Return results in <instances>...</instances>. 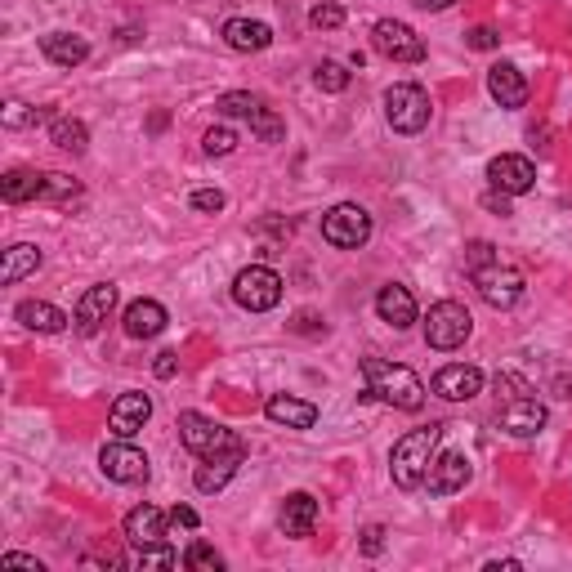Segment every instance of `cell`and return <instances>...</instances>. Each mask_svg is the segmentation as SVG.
I'll use <instances>...</instances> for the list:
<instances>
[{
    "label": "cell",
    "mask_w": 572,
    "mask_h": 572,
    "mask_svg": "<svg viewBox=\"0 0 572 572\" xmlns=\"http://www.w3.org/2000/svg\"><path fill=\"white\" fill-rule=\"evenodd\" d=\"M251 130H255V135H260L264 143H282V135H286V121H282L273 108H260V112H255V117H251Z\"/></svg>",
    "instance_id": "cell-34"
},
{
    "label": "cell",
    "mask_w": 572,
    "mask_h": 572,
    "mask_svg": "<svg viewBox=\"0 0 572 572\" xmlns=\"http://www.w3.org/2000/svg\"><path fill=\"white\" fill-rule=\"evenodd\" d=\"M152 371H157L161 380H170V376H175V371H179V358L166 349V354H157V362H152Z\"/></svg>",
    "instance_id": "cell-45"
},
{
    "label": "cell",
    "mask_w": 572,
    "mask_h": 572,
    "mask_svg": "<svg viewBox=\"0 0 572 572\" xmlns=\"http://www.w3.org/2000/svg\"><path fill=\"white\" fill-rule=\"evenodd\" d=\"M41 54L50 63H59V68H81L90 59V41L72 32H50V36H41Z\"/></svg>",
    "instance_id": "cell-25"
},
{
    "label": "cell",
    "mask_w": 572,
    "mask_h": 572,
    "mask_svg": "<svg viewBox=\"0 0 572 572\" xmlns=\"http://www.w3.org/2000/svg\"><path fill=\"white\" fill-rule=\"evenodd\" d=\"M233 300L237 309L246 313H269L282 304V278L269 269V264H251V269H242L233 278Z\"/></svg>",
    "instance_id": "cell-6"
},
{
    "label": "cell",
    "mask_w": 572,
    "mask_h": 572,
    "mask_svg": "<svg viewBox=\"0 0 572 572\" xmlns=\"http://www.w3.org/2000/svg\"><path fill=\"white\" fill-rule=\"evenodd\" d=\"M313 81H318V90H327V94H345L349 90V68L345 63H318L313 68Z\"/></svg>",
    "instance_id": "cell-32"
},
{
    "label": "cell",
    "mask_w": 572,
    "mask_h": 572,
    "mask_svg": "<svg viewBox=\"0 0 572 572\" xmlns=\"http://www.w3.org/2000/svg\"><path fill=\"white\" fill-rule=\"evenodd\" d=\"M126 336L130 340H152V336H161L166 331V309H161L157 300H135V304H126Z\"/></svg>",
    "instance_id": "cell-23"
},
{
    "label": "cell",
    "mask_w": 572,
    "mask_h": 572,
    "mask_svg": "<svg viewBox=\"0 0 572 572\" xmlns=\"http://www.w3.org/2000/svg\"><path fill=\"white\" fill-rule=\"evenodd\" d=\"M50 143L76 157V152L90 148V130H85V121H76V117H50Z\"/></svg>",
    "instance_id": "cell-29"
},
{
    "label": "cell",
    "mask_w": 572,
    "mask_h": 572,
    "mask_svg": "<svg viewBox=\"0 0 572 572\" xmlns=\"http://www.w3.org/2000/svg\"><path fill=\"white\" fill-rule=\"evenodd\" d=\"M322 242H331L336 251H358L371 242V215L358 202H340L322 215Z\"/></svg>",
    "instance_id": "cell-5"
},
{
    "label": "cell",
    "mask_w": 572,
    "mask_h": 572,
    "mask_svg": "<svg viewBox=\"0 0 572 572\" xmlns=\"http://www.w3.org/2000/svg\"><path fill=\"white\" fill-rule=\"evenodd\" d=\"M99 470L108 474L112 483H143L148 479V456H143L130 438H117V443H103Z\"/></svg>",
    "instance_id": "cell-11"
},
{
    "label": "cell",
    "mask_w": 572,
    "mask_h": 572,
    "mask_svg": "<svg viewBox=\"0 0 572 572\" xmlns=\"http://www.w3.org/2000/svg\"><path fill=\"white\" fill-rule=\"evenodd\" d=\"M215 108L224 112V117H246V121H251L255 112L264 108V99H260V94H246V90H228V94H219V99H215Z\"/></svg>",
    "instance_id": "cell-31"
},
{
    "label": "cell",
    "mask_w": 572,
    "mask_h": 572,
    "mask_svg": "<svg viewBox=\"0 0 572 572\" xmlns=\"http://www.w3.org/2000/svg\"><path fill=\"white\" fill-rule=\"evenodd\" d=\"M470 331H474V318L465 304H456V300L429 304V313H425V345L429 349H438V354L461 349L465 340H470Z\"/></svg>",
    "instance_id": "cell-3"
},
{
    "label": "cell",
    "mask_w": 572,
    "mask_h": 572,
    "mask_svg": "<svg viewBox=\"0 0 572 572\" xmlns=\"http://www.w3.org/2000/svg\"><path fill=\"white\" fill-rule=\"evenodd\" d=\"M371 45L394 63H421L425 59V41L407 23H398V18H380V23L371 27Z\"/></svg>",
    "instance_id": "cell-8"
},
{
    "label": "cell",
    "mask_w": 572,
    "mask_h": 572,
    "mask_svg": "<svg viewBox=\"0 0 572 572\" xmlns=\"http://www.w3.org/2000/svg\"><path fill=\"white\" fill-rule=\"evenodd\" d=\"M130 564L135 568H179V550H170L166 541H148V546H135Z\"/></svg>",
    "instance_id": "cell-30"
},
{
    "label": "cell",
    "mask_w": 572,
    "mask_h": 572,
    "mask_svg": "<svg viewBox=\"0 0 572 572\" xmlns=\"http://www.w3.org/2000/svg\"><path fill=\"white\" fill-rule=\"evenodd\" d=\"M170 523H175V528H188V532H193L202 519H197L193 505H175V510H170Z\"/></svg>",
    "instance_id": "cell-42"
},
{
    "label": "cell",
    "mask_w": 572,
    "mask_h": 572,
    "mask_svg": "<svg viewBox=\"0 0 572 572\" xmlns=\"http://www.w3.org/2000/svg\"><path fill=\"white\" fill-rule=\"evenodd\" d=\"M148 421H152V398L148 394H121L108 412V429L117 438H135Z\"/></svg>",
    "instance_id": "cell-18"
},
{
    "label": "cell",
    "mask_w": 572,
    "mask_h": 572,
    "mask_svg": "<svg viewBox=\"0 0 572 572\" xmlns=\"http://www.w3.org/2000/svg\"><path fill=\"white\" fill-rule=\"evenodd\" d=\"M202 148H206V157H228V152L237 148V130L233 126H211L202 135Z\"/></svg>",
    "instance_id": "cell-36"
},
{
    "label": "cell",
    "mask_w": 572,
    "mask_h": 572,
    "mask_svg": "<svg viewBox=\"0 0 572 572\" xmlns=\"http://www.w3.org/2000/svg\"><path fill=\"white\" fill-rule=\"evenodd\" d=\"M41 188H45L41 170H9L0 179V197L5 202H41Z\"/></svg>",
    "instance_id": "cell-28"
},
{
    "label": "cell",
    "mask_w": 572,
    "mask_h": 572,
    "mask_svg": "<svg viewBox=\"0 0 572 572\" xmlns=\"http://www.w3.org/2000/svg\"><path fill=\"white\" fill-rule=\"evenodd\" d=\"M179 443H184L197 461H202V456H215V452H228V447H246L233 429L215 425L211 416H202V412H184V416H179Z\"/></svg>",
    "instance_id": "cell-7"
},
{
    "label": "cell",
    "mask_w": 572,
    "mask_h": 572,
    "mask_svg": "<svg viewBox=\"0 0 572 572\" xmlns=\"http://www.w3.org/2000/svg\"><path fill=\"white\" fill-rule=\"evenodd\" d=\"M376 313H380V322H389L394 331H407L421 313H416V295L407 291L403 282H389V286H380V295H376Z\"/></svg>",
    "instance_id": "cell-17"
},
{
    "label": "cell",
    "mask_w": 572,
    "mask_h": 572,
    "mask_svg": "<svg viewBox=\"0 0 572 572\" xmlns=\"http://www.w3.org/2000/svg\"><path fill=\"white\" fill-rule=\"evenodd\" d=\"M429 389H434L443 403H470V398L483 394V371L474 367V362H447Z\"/></svg>",
    "instance_id": "cell-12"
},
{
    "label": "cell",
    "mask_w": 572,
    "mask_h": 572,
    "mask_svg": "<svg viewBox=\"0 0 572 572\" xmlns=\"http://www.w3.org/2000/svg\"><path fill=\"white\" fill-rule=\"evenodd\" d=\"M117 309V286L112 282H99L90 286V291L76 300V313H72V327L81 331V336H94V331L108 322V313Z\"/></svg>",
    "instance_id": "cell-14"
},
{
    "label": "cell",
    "mask_w": 572,
    "mask_h": 572,
    "mask_svg": "<svg viewBox=\"0 0 572 572\" xmlns=\"http://www.w3.org/2000/svg\"><path fill=\"white\" fill-rule=\"evenodd\" d=\"M465 41H470V50L488 54V50H497V45H501V36L492 32V27H470V36H465Z\"/></svg>",
    "instance_id": "cell-41"
},
{
    "label": "cell",
    "mask_w": 572,
    "mask_h": 572,
    "mask_svg": "<svg viewBox=\"0 0 572 572\" xmlns=\"http://www.w3.org/2000/svg\"><path fill=\"white\" fill-rule=\"evenodd\" d=\"M474 286H479V295L492 304V309H514V304L523 300V273L519 269H505L501 260L474 269Z\"/></svg>",
    "instance_id": "cell-9"
},
{
    "label": "cell",
    "mask_w": 572,
    "mask_h": 572,
    "mask_svg": "<svg viewBox=\"0 0 572 572\" xmlns=\"http://www.w3.org/2000/svg\"><path fill=\"white\" fill-rule=\"evenodd\" d=\"M14 318L23 322L27 331H41V336H59V331L72 322L68 313L54 309V304H45V300H23V304L14 309Z\"/></svg>",
    "instance_id": "cell-26"
},
{
    "label": "cell",
    "mask_w": 572,
    "mask_h": 572,
    "mask_svg": "<svg viewBox=\"0 0 572 572\" xmlns=\"http://www.w3.org/2000/svg\"><path fill=\"white\" fill-rule=\"evenodd\" d=\"M488 94L501 103V108H523L528 103V81L514 63H492L488 68Z\"/></svg>",
    "instance_id": "cell-20"
},
{
    "label": "cell",
    "mask_w": 572,
    "mask_h": 572,
    "mask_svg": "<svg viewBox=\"0 0 572 572\" xmlns=\"http://www.w3.org/2000/svg\"><path fill=\"white\" fill-rule=\"evenodd\" d=\"M264 416L273 425H286V429H313L318 425V407L304 403V398H291V394H273L264 403Z\"/></svg>",
    "instance_id": "cell-22"
},
{
    "label": "cell",
    "mask_w": 572,
    "mask_h": 572,
    "mask_svg": "<svg viewBox=\"0 0 572 572\" xmlns=\"http://www.w3.org/2000/svg\"><path fill=\"white\" fill-rule=\"evenodd\" d=\"M50 112H41V108H27V103H9L5 108V126H36V121H45Z\"/></svg>",
    "instance_id": "cell-38"
},
{
    "label": "cell",
    "mask_w": 572,
    "mask_h": 572,
    "mask_svg": "<svg viewBox=\"0 0 572 572\" xmlns=\"http://www.w3.org/2000/svg\"><path fill=\"white\" fill-rule=\"evenodd\" d=\"M385 550V528H367L362 532V555H380Z\"/></svg>",
    "instance_id": "cell-43"
},
{
    "label": "cell",
    "mask_w": 572,
    "mask_h": 572,
    "mask_svg": "<svg viewBox=\"0 0 572 572\" xmlns=\"http://www.w3.org/2000/svg\"><path fill=\"white\" fill-rule=\"evenodd\" d=\"M362 380H367V398L398 407V412H421L425 407V385L412 367L389 358H362Z\"/></svg>",
    "instance_id": "cell-1"
},
{
    "label": "cell",
    "mask_w": 572,
    "mask_h": 572,
    "mask_svg": "<svg viewBox=\"0 0 572 572\" xmlns=\"http://www.w3.org/2000/svg\"><path fill=\"white\" fill-rule=\"evenodd\" d=\"M184 564L197 568V572H219V568H224V555H219L215 546H206V541H193L188 555H184Z\"/></svg>",
    "instance_id": "cell-35"
},
{
    "label": "cell",
    "mask_w": 572,
    "mask_h": 572,
    "mask_svg": "<svg viewBox=\"0 0 572 572\" xmlns=\"http://www.w3.org/2000/svg\"><path fill=\"white\" fill-rule=\"evenodd\" d=\"M81 193V184H76L72 175H45V188H41V202H72V197Z\"/></svg>",
    "instance_id": "cell-33"
},
{
    "label": "cell",
    "mask_w": 572,
    "mask_h": 572,
    "mask_svg": "<svg viewBox=\"0 0 572 572\" xmlns=\"http://www.w3.org/2000/svg\"><path fill=\"white\" fill-rule=\"evenodd\" d=\"M488 184H492V193L523 197L537 184V166L528 157H519V152H501V157L488 161Z\"/></svg>",
    "instance_id": "cell-10"
},
{
    "label": "cell",
    "mask_w": 572,
    "mask_h": 572,
    "mask_svg": "<svg viewBox=\"0 0 572 572\" xmlns=\"http://www.w3.org/2000/svg\"><path fill=\"white\" fill-rule=\"evenodd\" d=\"M309 23L318 27V32H336V27L345 23V9H340V5H313L309 9Z\"/></svg>",
    "instance_id": "cell-37"
},
{
    "label": "cell",
    "mask_w": 572,
    "mask_h": 572,
    "mask_svg": "<svg viewBox=\"0 0 572 572\" xmlns=\"http://www.w3.org/2000/svg\"><path fill=\"white\" fill-rule=\"evenodd\" d=\"M470 479H474L470 456L465 452H443V456H434V465H429L425 488H429V497H452V492H461Z\"/></svg>",
    "instance_id": "cell-13"
},
{
    "label": "cell",
    "mask_w": 572,
    "mask_h": 572,
    "mask_svg": "<svg viewBox=\"0 0 572 572\" xmlns=\"http://www.w3.org/2000/svg\"><path fill=\"white\" fill-rule=\"evenodd\" d=\"M278 523H282L286 537H295V541L309 537L313 523H318V497H313V492H291V497L282 501Z\"/></svg>",
    "instance_id": "cell-21"
},
{
    "label": "cell",
    "mask_w": 572,
    "mask_h": 572,
    "mask_svg": "<svg viewBox=\"0 0 572 572\" xmlns=\"http://www.w3.org/2000/svg\"><path fill=\"white\" fill-rule=\"evenodd\" d=\"M224 45L237 54H260L273 45V27L260 18H228L224 23Z\"/></svg>",
    "instance_id": "cell-19"
},
{
    "label": "cell",
    "mask_w": 572,
    "mask_h": 572,
    "mask_svg": "<svg viewBox=\"0 0 572 572\" xmlns=\"http://www.w3.org/2000/svg\"><path fill=\"white\" fill-rule=\"evenodd\" d=\"M242 456H246V447H228V452H215V456H202V465H197V474H193V488L197 492H224L228 488V479L237 474V465H242Z\"/></svg>",
    "instance_id": "cell-15"
},
{
    "label": "cell",
    "mask_w": 572,
    "mask_h": 572,
    "mask_svg": "<svg viewBox=\"0 0 572 572\" xmlns=\"http://www.w3.org/2000/svg\"><path fill=\"white\" fill-rule=\"evenodd\" d=\"M438 438H443V425L429 421L421 429H407L394 443V452H389V474H394V483L403 492H416L425 483L429 465H434V452H438Z\"/></svg>",
    "instance_id": "cell-2"
},
{
    "label": "cell",
    "mask_w": 572,
    "mask_h": 572,
    "mask_svg": "<svg viewBox=\"0 0 572 572\" xmlns=\"http://www.w3.org/2000/svg\"><path fill=\"white\" fill-rule=\"evenodd\" d=\"M465 264H470V273L483 269V264H497V255H492V242H470V246H465Z\"/></svg>",
    "instance_id": "cell-40"
},
{
    "label": "cell",
    "mask_w": 572,
    "mask_h": 572,
    "mask_svg": "<svg viewBox=\"0 0 572 572\" xmlns=\"http://www.w3.org/2000/svg\"><path fill=\"white\" fill-rule=\"evenodd\" d=\"M0 564H5V568H32V572H41V559H36V555H18V550H9Z\"/></svg>",
    "instance_id": "cell-44"
},
{
    "label": "cell",
    "mask_w": 572,
    "mask_h": 572,
    "mask_svg": "<svg viewBox=\"0 0 572 572\" xmlns=\"http://www.w3.org/2000/svg\"><path fill=\"white\" fill-rule=\"evenodd\" d=\"M170 514H161L157 505H135L126 514V541L130 546H148V541H166Z\"/></svg>",
    "instance_id": "cell-24"
},
{
    "label": "cell",
    "mask_w": 572,
    "mask_h": 572,
    "mask_svg": "<svg viewBox=\"0 0 572 572\" xmlns=\"http://www.w3.org/2000/svg\"><path fill=\"white\" fill-rule=\"evenodd\" d=\"M188 206L202 211V215H219L224 211V193H219V188H197V193L188 197Z\"/></svg>",
    "instance_id": "cell-39"
},
{
    "label": "cell",
    "mask_w": 572,
    "mask_h": 572,
    "mask_svg": "<svg viewBox=\"0 0 572 572\" xmlns=\"http://www.w3.org/2000/svg\"><path fill=\"white\" fill-rule=\"evenodd\" d=\"M550 421V412L537 403V398H510V403L501 407V429L505 434H514V438H532V434H541Z\"/></svg>",
    "instance_id": "cell-16"
},
{
    "label": "cell",
    "mask_w": 572,
    "mask_h": 572,
    "mask_svg": "<svg viewBox=\"0 0 572 572\" xmlns=\"http://www.w3.org/2000/svg\"><path fill=\"white\" fill-rule=\"evenodd\" d=\"M41 260H45L41 246H32V242H14V246L5 251V264H0V282H5V286L23 282L27 273L41 269Z\"/></svg>",
    "instance_id": "cell-27"
},
{
    "label": "cell",
    "mask_w": 572,
    "mask_h": 572,
    "mask_svg": "<svg viewBox=\"0 0 572 572\" xmlns=\"http://www.w3.org/2000/svg\"><path fill=\"white\" fill-rule=\"evenodd\" d=\"M429 112H434L429 108V94L416 81H398L385 90V117L398 135H421L429 126Z\"/></svg>",
    "instance_id": "cell-4"
},
{
    "label": "cell",
    "mask_w": 572,
    "mask_h": 572,
    "mask_svg": "<svg viewBox=\"0 0 572 572\" xmlns=\"http://www.w3.org/2000/svg\"><path fill=\"white\" fill-rule=\"evenodd\" d=\"M416 9H425V14H443V9H452L456 0H412Z\"/></svg>",
    "instance_id": "cell-46"
}]
</instances>
